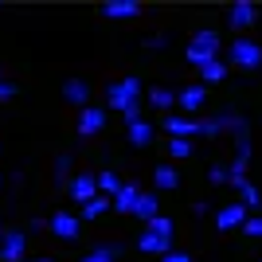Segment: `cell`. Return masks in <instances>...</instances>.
I'll list each match as a JSON object with an SVG mask.
<instances>
[{
	"mask_svg": "<svg viewBox=\"0 0 262 262\" xmlns=\"http://www.w3.org/2000/svg\"><path fill=\"white\" fill-rule=\"evenodd\" d=\"M63 102H67V106H75V110L90 106V82H82V78H67V82H63Z\"/></svg>",
	"mask_w": 262,
	"mask_h": 262,
	"instance_id": "cell-14",
	"label": "cell"
},
{
	"mask_svg": "<svg viewBox=\"0 0 262 262\" xmlns=\"http://www.w3.org/2000/svg\"><path fill=\"white\" fill-rule=\"evenodd\" d=\"M78 227H82V219H78L75 211H67V208H59L51 219H47V231H51L55 239H63V243L78 239Z\"/></svg>",
	"mask_w": 262,
	"mask_h": 262,
	"instance_id": "cell-9",
	"label": "cell"
},
{
	"mask_svg": "<svg viewBox=\"0 0 262 262\" xmlns=\"http://www.w3.org/2000/svg\"><path fill=\"white\" fill-rule=\"evenodd\" d=\"M133 215L141 219V223L157 219V215H161V196H157V192H141V196H137V204H133Z\"/></svg>",
	"mask_w": 262,
	"mask_h": 262,
	"instance_id": "cell-16",
	"label": "cell"
},
{
	"mask_svg": "<svg viewBox=\"0 0 262 262\" xmlns=\"http://www.w3.org/2000/svg\"><path fill=\"white\" fill-rule=\"evenodd\" d=\"M0 262H28V235L20 227H4L0 239Z\"/></svg>",
	"mask_w": 262,
	"mask_h": 262,
	"instance_id": "cell-6",
	"label": "cell"
},
{
	"mask_svg": "<svg viewBox=\"0 0 262 262\" xmlns=\"http://www.w3.org/2000/svg\"><path fill=\"white\" fill-rule=\"evenodd\" d=\"M141 47H149V51H161V47H168V39H164V35H145Z\"/></svg>",
	"mask_w": 262,
	"mask_h": 262,
	"instance_id": "cell-32",
	"label": "cell"
},
{
	"mask_svg": "<svg viewBox=\"0 0 262 262\" xmlns=\"http://www.w3.org/2000/svg\"><path fill=\"white\" fill-rule=\"evenodd\" d=\"M137 196H141V188H137V184H121V188H118V196L110 200V204H114V211H121V215H133V204H137Z\"/></svg>",
	"mask_w": 262,
	"mask_h": 262,
	"instance_id": "cell-19",
	"label": "cell"
},
{
	"mask_svg": "<svg viewBox=\"0 0 262 262\" xmlns=\"http://www.w3.org/2000/svg\"><path fill=\"white\" fill-rule=\"evenodd\" d=\"M106 121H110V114H106V106H82L78 110V121H75V129H78V137H98L102 129H106Z\"/></svg>",
	"mask_w": 262,
	"mask_h": 262,
	"instance_id": "cell-5",
	"label": "cell"
},
{
	"mask_svg": "<svg viewBox=\"0 0 262 262\" xmlns=\"http://www.w3.org/2000/svg\"><path fill=\"white\" fill-rule=\"evenodd\" d=\"M118 254H121L118 243H98V247H90L78 262H118Z\"/></svg>",
	"mask_w": 262,
	"mask_h": 262,
	"instance_id": "cell-20",
	"label": "cell"
},
{
	"mask_svg": "<svg viewBox=\"0 0 262 262\" xmlns=\"http://www.w3.org/2000/svg\"><path fill=\"white\" fill-rule=\"evenodd\" d=\"M0 184H4V172H0Z\"/></svg>",
	"mask_w": 262,
	"mask_h": 262,
	"instance_id": "cell-36",
	"label": "cell"
},
{
	"mask_svg": "<svg viewBox=\"0 0 262 262\" xmlns=\"http://www.w3.org/2000/svg\"><path fill=\"white\" fill-rule=\"evenodd\" d=\"M223 63L235 67V71H258V67H262V43L235 35V43L227 47V59H223Z\"/></svg>",
	"mask_w": 262,
	"mask_h": 262,
	"instance_id": "cell-4",
	"label": "cell"
},
{
	"mask_svg": "<svg viewBox=\"0 0 262 262\" xmlns=\"http://www.w3.org/2000/svg\"><path fill=\"white\" fill-rule=\"evenodd\" d=\"M258 24V4H251V0H235L227 8V28L231 32H247V28H254Z\"/></svg>",
	"mask_w": 262,
	"mask_h": 262,
	"instance_id": "cell-10",
	"label": "cell"
},
{
	"mask_svg": "<svg viewBox=\"0 0 262 262\" xmlns=\"http://www.w3.org/2000/svg\"><path fill=\"white\" fill-rule=\"evenodd\" d=\"M0 239H4V223H0Z\"/></svg>",
	"mask_w": 262,
	"mask_h": 262,
	"instance_id": "cell-35",
	"label": "cell"
},
{
	"mask_svg": "<svg viewBox=\"0 0 262 262\" xmlns=\"http://www.w3.org/2000/svg\"><path fill=\"white\" fill-rule=\"evenodd\" d=\"M196 71H200V86H215V82H223V78H227L231 67L223 63V59H211V63L196 67Z\"/></svg>",
	"mask_w": 262,
	"mask_h": 262,
	"instance_id": "cell-18",
	"label": "cell"
},
{
	"mask_svg": "<svg viewBox=\"0 0 262 262\" xmlns=\"http://www.w3.org/2000/svg\"><path fill=\"white\" fill-rule=\"evenodd\" d=\"M129 145L133 149H149L153 145V125L149 121H129Z\"/></svg>",
	"mask_w": 262,
	"mask_h": 262,
	"instance_id": "cell-21",
	"label": "cell"
},
{
	"mask_svg": "<svg viewBox=\"0 0 262 262\" xmlns=\"http://www.w3.org/2000/svg\"><path fill=\"white\" fill-rule=\"evenodd\" d=\"M20 94V86L12 82V78H4V71H0V102H8V98H16Z\"/></svg>",
	"mask_w": 262,
	"mask_h": 262,
	"instance_id": "cell-30",
	"label": "cell"
},
{
	"mask_svg": "<svg viewBox=\"0 0 262 262\" xmlns=\"http://www.w3.org/2000/svg\"><path fill=\"white\" fill-rule=\"evenodd\" d=\"M149 106H153V110H168V114H172L176 94L168 86H149Z\"/></svg>",
	"mask_w": 262,
	"mask_h": 262,
	"instance_id": "cell-22",
	"label": "cell"
},
{
	"mask_svg": "<svg viewBox=\"0 0 262 262\" xmlns=\"http://www.w3.org/2000/svg\"><path fill=\"white\" fill-rule=\"evenodd\" d=\"M28 262H55V258H28Z\"/></svg>",
	"mask_w": 262,
	"mask_h": 262,
	"instance_id": "cell-34",
	"label": "cell"
},
{
	"mask_svg": "<svg viewBox=\"0 0 262 262\" xmlns=\"http://www.w3.org/2000/svg\"><path fill=\"white\" fill-rule=\"evenodd\" d=\"M223 133H251V125H247V118L243 114H235V110H219V114H211V118H200V137H223Z\"/></svg>",
	"mask_w": 262,
	"mask_h": 262,
	"instance_id": "cell-3",
	"label": "cell"
},
{
	"mask_svg": "<svg viewBox=\"0 0 262 262\" xmlns=\"http://www.w3.org/2000/svg\"><path fill=\"white\" fill-rule=\"evenodd\" d=\"M161 262H192V254H188V251H168Z\"/></svg>",
	"mask_w": 262,
	"mask_h": 262,
	"instance_id": "cell-33",
	"label": "cell"
},
{
	"mask_svg": "<svg viewBox=\"0 0 262 262\" xmlns=\"http://www.w3.org/2000/svg\"><path fill=\"white\" fill-rule=\"evenodd\" d=\"M71 176H75V161H71V153H59V157H55V180L67 184Z\"/></svg>",
	"mask_w": 262,
	"mask_h": 262,
	"instance_id": "cell-28",
	"label": "cell"
},
{
	"mask_svg": "<svg viewBox=\"0 0 262 262\" xmlns=\"http://www.w3.org/2000/svg\"><path fill=\"white\" fill-rule=\"evenodd\" d=\"M161 129L168 133V137H176V141H192V137H200V118H184V114H164Z\"/></svg>",
	"mask_w": 262,
	"mask_h": 262,
	"instance_id": "cell-8",
	"label": "cell"
},
{
	"mask_svg": "<svg viewBox=\"0 0 262 262\" xmlns=\"http://www.w3.org/2000/svg\"><path fill=\"white\" fill-rule=\"evenodd\" d=\"M63 188H67V196L75 200V204H90V200L98 196V180H94V172H75Z\"/></svg>",
	"mask_w": 262,
	"mask_h": 262,
	"instance_id": "cell-11",
	"label": "cell"
},
{
	"mask_svg": "<svg viewBox=\"0 0 262 262\" xmlns=\"http://www.w3.org/2000/svg\"><path fill=\"white\" fill-rule=\"evenodd\" d=\"M94 180H98V196H106V200L118 196V188H121V176L118 172H94Z\"/></svg>",
	"mask_w": 262,
	"mask_h": 262,
	"instance_id": "cell-23",
	"label": "cell"
},
{
	"mask_svg": "<svg viewBox=\"0 0 262 262\" xmlns=\"http://www.w3.org/2000/svg\"><path fill=\"white\" fill-rule=\"evenodd\" d=\"M243 235H251V239H262V215H247V223H243Z\"/></svg>",
	"mask_w": 262,
	"mask_h": 262,
	"instance_id": "cell-29",
	"label": "cell"
},
{
	"mask_svg": "<svg viewBox=\"0 0 262 262\" xmlns=\"http://www.w3.org/2000/svg\"><path fill=\"white\" fill-rule=\"evenodd\" d=\"M247 215H251V211L243 208V204H223V208L215 211V227L219 231H239L243 223H247Z\"/></svg>",
	"mask_w": 262,
	"mask_h": 262,
	"instance_id": "cell-12",
	"label": "cell"
},
{
	"mask_svg": "<svg viewBox=\"0 0 262 262\" xmlns=\"http://www.w3.org/2000/svg\"><path fill=\"white\" fill-rule=\"evenodd\" d=\"M106 110H118L125 125L129 121H141V78L125 75L118 82H106Z\"/></svg>",
	"mask_w": 262,
	"mask_h": 262,
	"instance_id": "cell-1",
	"label": "cell"
},
{
	"mask_svg": "<svg viewBox=\"0 0 262 262\" xmlns=\"http://www.w3.org/2000/svg\"><path fill=\"white\" fill-rule=\"evenodd\" d=\"M137 251H141V254H157V258H164V254L172 251V239H161V235H149V231H141V235H137Z\"/></svg>",
	"mask_w": 262,
	"mask_h": 262,
	"instance_id": "cell-15",
	"label": "cell"
},
{
	"mask_svg": "<svg viewBox=\"0 0 262 262\" xmlns=\"http://www.w3.org/2000/svg\"><path fill=\"white\" fill-rule=\"evenodd\" d=\"M219 51H223V39H219V32H211V28H200V32L188 39L184 59H188L192 67H204V63H211V59H219Z\"/></svg>",
	"mask_w": 262,
	"mask_h": 262,
	"instance_id": "cell-2",
	"label": "cell"
},
{
	"mask_svg": "<svg viewBox=\"0 0 262 262\" xmlns=\"http://www.w3.org/2000/svg\"><path fill=\"white\" fill-rule=\"evenodd\" d=\"M102 16L106 20H133V16H141V0H106Z\"/></svg>",
	"mask_w": 262,
	"mask_h": 262,
	"instance_id": "cell-13",
	"label": "cell"
},
{
	"mask_svg": "<svg viewBox=\"0 0 262 262\" xmlns=\"http://www.w3.org/2000/svg\"><path fill=\"white\" fill-rule=\"evenodd\" d=\"M176 106H180V114H184V118H200V110L208 106V86L192 82V86L176 90Z\"/></svg>",
	"mask_w": 262,
	"mask_h": 262,
	"instance_id": "cell-7",
	"label": "cell"
},
{
	"mask_svg": "<svg viewBox=\"0 0 262 262\" xmlns=\"http://www.w3.org/2000/svg\"><path fill=\"white\" fill-rule=\"evenodd\" d=\"M106 211H114V204H110L106 196H94L90 204H82V211H78V219H102Z\"/></svg>",
	"mask_w": 262,
	"mask_h": 262,
	"instance_id": "cell-24",
	"label": "cell"
},
{
	"mask_svg": "<svg viewBox=\"0 0 262 262\" xmlns=\"http://www.w3.org/2000/svg\"><path fill=\"white\" fill-rule=\"evenodd\" d=\"M164 149H168V164H172V161H188V157L196 153V145H192V141H176V137H168Z\"/></svg>",
	"mask_w": 262,
	"mask_h": 262,
	"instance_id": "cell-25",
	"label": "cell"
},
{
	"mask_svg": "<svg viewBox=\"0 0 262 262\" xmlns=\"http://www.w3.org/2000/svg\"><path fill=\"white\" fill-rule=\"evenodd\" d=\"M208 180L211 184H227V164H208Z\"/></svg>",
	"mask_w": 262,
	"mask_h": 262,
	"instance_id": "cell-31",
	"label": "cell"
},
{
	"mask_svg": "<svg viewBox=\"0 0 262 262\" xmlns=\"http://www.w3.org/2000/svg\"><path fill=\"white\" fill-rule=\"evenodd\" d=\"M247 164H251V161H239V157H235V161L227 164V184L235 188V192H239V188L247 184V180H251V176H247Z\"/></svg>",
	"mask_w": 262,
	"mask_h": 262,
	"instance_id": "cell-26",
	"label": "cell"
},
{
	"mask_svg": "<svg viewBox=\"0 0 262 262\" xmlns=\"http://www.w3.org/2000/svg\"><path fill=\"white\" fill-rule=\"evenodd\" d=\"M153 188L157 192H176V188H180V172H176L172 164H157L153 168Z\"/></svg>",
	"mask_w": 262,
	"mask_h": 262,
	"instance_id": "cell-17",
	"label": "cell"
},
{
	"mask_svg": "<svg viewBox=\"0 0 262 262\" xmlns=\"http://www.w3.org/2000/svg\"><path fill=\"white\" fill-rule=\"evenodd\" d=\"M145 231H149V235H161V239H172L176 223H172L168 215H157V219H149V223H145Z\"/></svg>",
	"mask_w": 262,
	"mask_h": 262,
	"instance_id": "cell-27",
	"label": "cell"
}]
</instances>
